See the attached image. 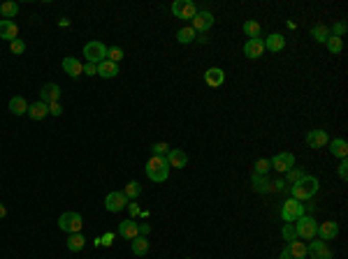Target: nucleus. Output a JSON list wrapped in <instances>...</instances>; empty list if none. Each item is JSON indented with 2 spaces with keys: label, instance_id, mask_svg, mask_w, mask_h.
Here are the masks:
<instances>
[{
  "label": "nucleus",
  "instance_id": "obj_1",
  "mask_svg": "<svg viewBox=\"0 0 348 259\" xmlns=\"http://www.w3.org/2000/svg\"><path fill=\"white\" fill-rule=\"evenodd\" d=\"M318 188H320V183H318L316 176H304L302 180L290 185V194H293V199H297V201H307L318 192Z\"/></svg>",
  "mask_w": 348,
  "mask_h": 259
},
{
  "label": "nucleus",
  "instance_id": "obj_2",
  "mask_svg": "<svg viewBox=\"0 0 348 259\" xmlns=\"http://www.w3.org/2000/svg\"><path fill=\"white\" fill-rule=\"evenodd\" d=\"M147 176L149 180H153V183H165L167 176H170V165H167L165 158H158V155H153V158H149L147 162Z\"/></svg>",
  "mask_w": 348,
  "mask_h": 259
},
{
  "label": "nucleus",
  "instance_id": "obj_3",
  "mask_svg": "<svg viewBox=\"0 0 348 259\" xmlns=\"http://www.w3.org/2000/svg\"><path fill=\"white\" fill-rule=\"evenodd\" d=\"M295 229H297V236L304 241H313L316 239V229H318V224H316V218H311V215L304 213L302 218L295 220Z\"/></svg>",
  "mask_w": 348,
  "mask_h": 259
},
{
  "label": "nucleus",
  "instance_id": "obj_4",
  "mask_svg": "<svg viewBox=\"0 0 348 259\" xmlns=\"http://www.w3.org/2000/svg\"><path fill=\"white\" fill-rule=\"evenodd\" d=\"M81 227H84V218L75 211H67L58 218V229H63L65 234H77V231H81Z\"/></svg>",
  "mask_w": 348,
  "mask_h": 259
},
{
  "label": "nucleus",
  "instance_id": "obj_5",
  "mask_svg": "<svg viewBox=\"0 0 348 259\" xmlns=\"http://www.w3.org/2000/svg\"><path fill=\"white\" fill-rule=\"evenodd\" d=\"M304 215V204H299L297 199H290L288 201H283V206H281V220L283 222H295L297 218H302Z\"/></svg>",
  "mask_w": 348,
  "mask_h": 259
},
{
  "label": "nucleus",
  "instance_id": "obj_6",
  "mask_svg": "<svg viewBox=\"0 0 348 259\" xmlns=\"http://www.w3.org/2000/svg\"><path fill=\"white\" fill-rule=\"evenodd\" d=\"M84 56H86V63L98 65L102 60H107V46L102 42H88L84 46Z\"/></svg>",
  "mask_w": 348,
  "mask_h": 259
},
{
  "label": "nucleus",
  "instance_id": "obj_7",
  "mask_svg": "<svg viewBox=\"0 0 348 259\" xmlns=\"http://www.w3.org/2000/svg\"><path fill=\"white\" fill-rule=\"evenodd\" d=\"M172 14L177 19H193L197 14V7L193 0H174L172 3Z\"/></svg>",
  "mask_w": 348,
  "mask_h": 259
},
{
  "label": "nucleus",
  "instance_id": "obj_8",
  "mask_svg": "<svg viewBox=\"0 0 348 259\" xmlns=\"http://www.w3.org/2000/svg\"><path fill=\"white\" fill-rule=\"evenodd\" d=\"M126 206H128V197L123 192H109L105 197V209L109 213H121Z\"/></svg>",
  "mask_w": 348,
  "mask_h": 259
},
{
  "label": "nucleus",
  "instance_id": "obj_9",
  "mask_svg": "<svg viewBox=\"0 0 348 259\" xmlns=\"http://www.w3.org/2000/svg\"><path fill=\"white\" fill-rule=\"evenodd\" d=\"M307 254H311V259H334L332 250L328 248V241H311L307 245Z\"/></svg>",
  "mask_w": 348,
  "mask_h": 259
},
{
  "label": "nucleus",
  "instance_id": "obj_10",
  "mask_svg": "<svg viewBox=\"0 0 348 259\" xmlns=\"http://www.w3.org/2000/svg\"><path fill=\"white\" fill-rule=\"evenodd\" d=\"M269 165H272V169H276L279 174H286V171H290L295 167V155L293 153H279L276 158L269 160Z\"/></svg>",
  "mask_w": 348,
  "mask_h": 259
},
{
  "label": "nucleus",
  "instance_id": "obj_11",
  "mask_svg": "<svg viewBox=\"0 0 348 259\" xmlns=\"http://www.w3.org/2000/svg\"><path fill=\"white\" fill-rule=\"evenodd\" d=\"M304 257H307V243L293 241V243H288L286 248L281 250V257L279 259H304Z\"/></svg>",
  "mask_w": 348,
  "mask_h": 259
},
{
  "label": "nucleus",
  "instance_id": "obj_12",
  "mask_svg": "<svg viewBox=\"0 0 348 259\" xmlns=\"http://www.w3.org/2000/svg\"><path fill=\"white\" fill-rule=\"evenodd\" d=\"M191 21H193L191 28L193 30H200L202 35H204V33H207V30L214 25V14H212V12H207V10H202V12H197Z\"/></svg>",
  "mask_w": 348,
  "mask_h": 259
},
{
  "label": "nucleus",
  "instance_id": "obj_13",
  "mask_svg": "<svg viewBox=\"0 0 348 259\" xmlns=\"http://www.w3.org/2000/svg\"><path fill=\"white\" fill-rule=\"evenodd\" d=\"M63 72H65L67 76H72V79H77V76L84 74V63H81L79 58H75V56H67V58H63Z\"/></svg>",
  "mask_w": 348,
  "mask_h": 259
},
{
  "label": "nucleus",
  "instance_id": "obj_14",
  "mask_svg": "<svg viewBox=\"0 0 348 259\" xmlns=\"http://www.w3.org/2000/svg\"><path fill=\"white\" fill-rule=\"evenodd\" d=\"M316 234L320 236V241H334L339 234V224L334 222V220H328V222H320L318 224Z\"/></svg>",
  "mask_w": 348,
  "mask_h": 259
},
{
  "label": "nucleus",
  "instance_id": "obj_15",
  "mask_svg": "<svg viewBox=\"0 0 348 259\" xmlns=\"http://www.w3.org/2000/svg\"><path fill=\"white\" fill-rule=\"evenodd\" d=\"M165 160H167V165H170V169H183L188 165V155L179 148H170Z\"/></svg>",
  "mask_w": 348,
  "mask_h": 259
},
{
  "label": "nucleus",
  "instance_id": "obj_16",
  "mask_svg": "<svg viewBox=\"0 0 348 259\" xmlns=\"http://www.w3.org/2000/svg\"><path fill=\"white\" fill-rule=\"evenodd\" d=\"M328 141H330L328 130H311L307 135L309 148H323V146H328Z\"/></svg>",
  "mask_w": 348,
  "mask_h": 259
},
{
  "label": "nucleus",
  "instance_id": "obj_17",
  "mask_svg": "<svg viewBox=\"0 0 348 259\" xmlns=\"http://www.w3.org/2000/svg\"><path fill=\"white\" fill-rule=\"evenodd\" d=\"M0 37L7 42H14L19 40V25L14 21H7V19H0Z\"/></svg>",
  "mask_w": 348,
  "mask_h": 259
},
{
  "label": "nucleus",
  "instance_id": "obj_18",
  "mask_svg": "<svg viewBox=\"0 0 348 259\" xmlns=\"http://www.w3.org/2000/svg\"><path fill=\"white\" fill-rule=\"evenodd\" d=\"M58 97H61V86H58V84H44V86H42L40 102L51 105V102H58Z\"/></svg>",
  "mask_w": 348,
  "mask_h": 259
},
{
  "label": "nucleus",
  "instance_id": "obj_19",
  "mask_svg": "<svg viewBox=\"0 0 348 259\" xmlns=\"http://www.w3.org/2000/svg\"><path fill=\"white\" fill-rule=\"evenodd\" d=\"M223 81H225V72H223L221 67H209V70L204 72V84L212 86V88L223 86Z\"/></svg>",
  "mask_w": 348,
  "mask_h": 259
},
{
  "label": "nucleus",
  "instance_id": "obj_20",
  "mask_svg": "<svg viewBox=\"0 0 348 259\" xmlns=\"http://www.w3.org/2000/svg\"><path fill=\"white\" fill-rule=\"evenodd\" d=\"M265 54V44L263 40H246V44H244V56L251 60L260 58V56Z\"/></svg>",
  "mask_w": 348,
  "mask_h": 259
},
{
  "label": "nucleus",
  "instance_id": "obj_21",
  "mask_svg": "<svg viewBox=\"0 0 348 259\" xmlns=\"http://www.w3.org/2000/svg\"><path fill=\"white\" fill-rule=\"evenodd\" d=\"M265 51H272V54H279V51H283V46H286V37L279 35V33H272V35L265 37Z\"/></svg>",
  "mask_w": 348,
  "mask_h": 259
},
{
  "label": "nucleus",
  "instance_id": "obj_22",
  "mask_svg": "<svg viewBox=\"0 0 348 259\" xmlns=\"http://www.w3.org/2000/svg\"><path fill=\"white\" fill-rule=\"evenodd\" d=\"M98 76H102V79H114V76H119V65L111 63V60L98 63Z\"/></svg>",
  "mask_w": 348,
  "mask_h": 259
},
{
  "label": "nucleus",
  "instance_id": "obj_23",
  "mask_svg": "<svg viewBox=\"0 0 348 259\" xmlns=\"http://www.w3.org/2000/svg\"><path fill=\"white\" fill-rule=\"evenodd\" d=\"M130 250L135 257H144L149 252V236H135L130 241Z\"/></svg>",
  "mask_w": 348,
  "mask_h": 259
},
{
  "label": "nucleus",
  "instance_id": "obj_24",
  "mask_svg": "<svg viewBox=\"0 0 348 259\" xmlns=\"http://www.w3.org/2000/svg\"><path fill=\"white\" fill-rule=\"evenodd\" d=\"M28 116H31L33 120H42L44 116H49V105L47 102H33V105H28Z\"/></svg>",
  "mask_w": 348,
  "mask_h": 259
},
{
  "label": "nucleus",
  "instance_id": "obj_25",
  "mask_svg": "<svg viewBox=\"0 0 348 259\" xmlns=\"http://www.w3.org/2000/svg\"><path fill=\"white\" fill-rule=\"evenodd\" d=\"M119 236H123V239H128V241H132L135 236H140L137 234V222L135 220H123L121 224H119Z\"/></svg>",
  "mask_w": 348,
  "mask_h": 259
},
{
  "label": "nucleus",
  "instance_id": "obj_26",
  "mask_svg": "<svg viewBox=\"0 0 348 259\" xmlns=\"http://www.w3.org/2000/svg\"><path fill=\"white\" fill-rule=\"evenodd\" d=\"M330 144V153L334 155V158H348V141L346 139H332L328 141Z\"/></svg>",
  "mask_w": 348,
  "mask_h": 259
},
{
  "label": "nucleus",
  "instance_id": "obj_27",
  "mask_svg": "<svg viewBox=\"0 0 348 259\" xmlns=\"http://www.w3.org/2000/svg\"><path fill=\"white\" fill-rule=\"evenodd\" d=\"M10 111L14 116H24L28 114V102H26V97H21V95H14L10 100Z\"/></svg>",
  "mask_w": 348,
  "mask_h": 259
},
{
  "label": "nucleus",
  "instance_id": "obj_28",
  "mask_svg": "<svg viewBox=\"0 0 348 259\" xmlns=\"http://www.w3.org/2000/svg\"><path fill=\"white\" fill-rule=\"evenodd\" d=\"M67 250L70 252H79V250H84V245H86V239H84V234L81 231H77V234H67Z\"/></svg>",
  "mask_w": 348,
  "mask_h": 259
},
{
  "label": "nucleus",
  "instance_id": "obj_29",
  "mask_svg": "<svg viewBox=\"0 0 348 259\" xmlns=\"http://www.w3.org/2000/svg\"><path fill=\"white\" fill-rule=\"evenodd\" d=\"M253 190H256V192H260V194L272 192V180H267V176L253 174Z\"/></svg>",
  "mask_w": 348,
  "mask_h": 259
},
{
  "label": "nucleus",
  "instance_id": "obj_30",
  "mask_svg": "<svg viewBox=\"0 0 348 259\" xmlns=\"http://www.w3.org/2000/svg\"><path fill=\"white\" fill-rule=\"evenodd\" d=\"M16 14H19V3L7 0V3H3V5H0V16H5L7 21H12Z\"/></svg>",
  "mask_w": 348,
  "mask_h": 259
},
{
  "label": "nucleus",
  "instance_id": "obj_31",
  "mask_svg": "<svg viewBox=\"0 0 348 259\" xmlns=\"http://www.w3.org/2000/svg\"><path fill=\"white\" fill-rule=\"evenodd\" d=\"M244 33H246L248 40H260L263 28H260V23H258V21H246V23H244Z\"/></svg>",
  "mask_w": 348,
  "mask_h": 259
},
{
  "label": "nucleus",
  "instance_id": "obj_32",
  "mask_svg": "<svg viewBox=\"0 0 348 259\" xmlns=\"http://www.w3.org/2000/svg\"><path fill=\"white\" fill-rule=\"evenodd\" d=\"M177 42H179V44H191V42H195V30H193L191 25L181 28L177 33Z\"/></svg>",
  "mask_w": 348,
  "mask_h": 259
},
{
  "label": "nucleus",
  "instance_id": "obj_33",
  "mask_svg": "<svg viewBox=\"0 0 348 259\" xmlns=\"http://www.w3.org/2000/svg\"><path fill=\"white\" fill-rule=\"evenodd\" d=\"M311 37L316 42H325L330 37V28H328V25H323V23L313 25V28H311Z\"/></svg>",
  "mask_w": 348,
  "mask_h": 259
},
{
  "label": "nucleus",
  "instance_id": "obj_34",
  "mask_svg": "<svg viewBox=\"0 0 348 259\" xmlns=\"http://www.w3.org/2000/svg\"><path fill=\"white\" fill-rule=\"evenodd\" d=\"M304 176H307V174H304L302 167H293L290 171H286V178H283V180H286V183H290V185H295L297 180H302Z\"/></svg>",
  "mask_w": 348,
  "mask_h": 259
},
{
  "label": "nucleus",
  "instance_id": "obj_35",
  "mask_svg": "<svg viewBox=\"0 0 348 259\" xmlns=\"http://www.w3.org/2000/svg\"><path fill=\"white\" fill-rule=\"evenodd\" d=\"M123 194L128 197V201H130V199H137V197L142 194V185L137 183V180H130V183L126 185V190H123Z\"/></svg>",
  "mask_w": 348,
  "mask_h": 259
},
{
  "label": "nucleus",
  "instance_id": "obj_36",
  "mask_svg": "<svg viewBox=\"0 0 348 259\" xmlns=\"http://www.w3.org/2000/svg\"><path fill=\"white\" fill-rule=\"evenodd\" d=\"M281 236H283V241H288V243L297 241V229H295V224H293V222H286V224H283Z\"/></svg>",
  "mask_w": 348,
  "mask_h": 259
},
{
  "label": "nucleus",
  "instance_id": "obj_37",
  "mask_svg": "<svg viewBox=\"0 0 348 259\" xmlns=\"http://www.w3.org/2000/svg\"><path fill=\"white\" fill-rule=\"evenodd\" d=\"M325 44H328L330 54H341V49H343V40L341 37H334V35H330L328 40H325Z\"/></svg>",
  "mask_w": 348,
  "mask_h": 259
},
{
  "label": "nucleus",
  "instance_id": "obj_38",
  "mask_svg": "<svg viewBox=\"0 0 348 259\" xmlns=\"http://www.w3.org/2000/svg\"><path fill=\"white\" fill-rule=\"evenodd\" d=\"M123 58V49L121 46H109L107 49V60H111V63H116L119 65V60Z\"/></svg>",
  "mask_w": 348,
  "mask_h": 259
},
{
  "label": "nucleus",
  "instance_id": "obj_39",
  "mask_svg": "<svg viewBox=\"0 0 348 259\" xmlns=\"http://www.w3.org/2000/svg\"><path fill=\"white\" fill-rule=\"evenodd\" d=\"M153 155H158V158H167V153H170V146L165 144V141H158V144L151 146Z\"/></svg>",
  "mask_w": 348,
  "mask_h": 259
},
{
  "label": "nucleus",
  "instance_id": "obj_40",
  "mask_svg": "<svg viewBox=\"0 0 348 259\" xmlns=\"http://www.w3.org/2000/svg\"><path fill=\"white\" fill-rule=\"evenodd\" d=\"M269 169H272L269 160H258V162H256V174H258V176H265Z\"/></svg>",
  "mask_w": 348,
  "mask_h": 259
},
{
  "label": "nucleus",
  "instance_id": "obj_41",
  "mask_svg": "<svg viewBox=\"0 0 348 259\" xmlns=\"http://www.w3.org/2000/svg\"><path fill=\"white\" fill-rule=\"evenodd\" d=\"M10 49H12V54L21 56V54L26 51V42H24V40H14V42H10Z\"/></svg>",
  "mask_w": 348,
  "mask_h": 259
},
{
  "label": "nucleus",
  "instance_id": "obj_42",
  "mask_svg": "<svg viewBox=\"0 0 348 259\" xmlns=\"http://www.w3.org/2000/svg\"><path fill=\"white\" fill-rule=\"evenodd\" d=\"M343 33H346V23H343V21L334 23V28L330 30V35H334V37H343Z\"/></svg>",
  "mask_w": 348,
  "mask_h": 259
},
{
  "label": "nucleus",
  "instance_id": "obj_43",
  "mask_svg": "<svg viewBox=\"0 0 348 259\" xmlns=\"http://www.w3.org/2000/svg\"><path fill=\"white\" fill-rule=\"evenodd\" d=\"M339 178L341 180H348V160L343 158L341 162H339Z\"/></svg>",
  "mask_w": 348,
  "mask_h": 259
},
{
  "label": "nucleus",
  "instance_id": "obj_44",
  "mask_svg": "<svg viewBox=\"0 0 348 259\" xmlns=\"http://www.w3.org/2000/svg\"><path fill=\"white\" fill-rule=\"evenodd\" d=\"M286 190H288V183L283 178H276L272 183V192H286Z\"/></svg>",
  "mask_w": 348,
  "mask_h": 259
},
{
  "label": "nucleus",
  "instance_id": "obj_45",
  "mask_svg": "<svg viewBox=\"0 0 348 259\" xmlns=\"http://www.w3.org/2000/svg\"><path fill=\"white\" fill-rule=\"evenodd\" d=\"M149 231H151V224L149 222H137V234L140 236H149Z\"/></svg>",
  "mask_w": 348,
  "mask_h": 259
},
{
  "label": "nucleus",
  "instance_id": "obj_46",
  "mask_svg": "<svg viewBox=\"0 0 348 259\" xmlns=\"http://www.w3.org/2000/svg\"><path fill=\"white\" fill-rule=\"evenodd\" d=\"M63 114V107L58 102H51L49 105V116H61Z\"/></svg>",
  "mask_w": 348,
  "mask_h": 259
},
{
  "label": "nucleus",
  "instance_id": "obj_47",
  "mask_svg": "<svg viewBox=\"0 0 348 259\" xmlns=\"http://www.w3.org/2000/svg\"><path fill=\"white\" fill-rule=\"evenodd\" d=\"M84 74H88V76L98 74V65H93V63H86V65H84Z\"/></svg>",
  "mask_w": 348,
  "mask_h": 259
},
{
  "label": "nucleus",
  "instance_id": "obj_48",
  "mask_svg": "<svg viewBox=\"0 0 348 259\" xmlns=\"http://www.w3.org/2000/svg\"><path fill=\"white\" fill-rule=\"evenodd\" d=\"M98 241H100V245H105V248H109V245L114 243V234H111V231H109V234H105V236H102V239H98Z\"/></svg>",
  "mask_w": 348,
  "mask_h": 259
},
{
  "label": "nucleus",
  "instance_id": "obj_49",
  "mask_svg": "<svg viewBox=\"0 0 348 259\" xmlns=\"http://www.w3.org/2000/svg\"><path fill=\"white\" fill-rule=\"evenodd\" d=\"M126 209H130L132 220H135V215H140V206H137V204H132V201H128V206H126Z\"/></svg>",
  "mask_w": 348,
  "mask_h": 259
},
{
  "label": "nucleus",
  "instance_id": "obj_50",
  "mask_svg": "<svg viewBox=\"0 0 348 259\" xmlns=\"http://www.w3.org/2000/svg\"><path fill=\"white\" fill-rule=\"evenodd\" d=\"M5 215H7V209H5V204H0V220L5 218Z\"/></svg>",
  "mask_w": 348,
  "mask_h": 259
}]
</instances>
